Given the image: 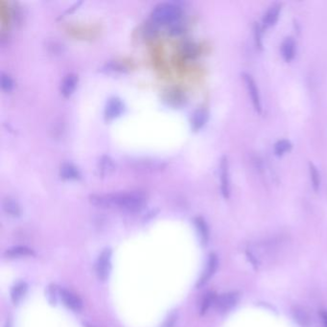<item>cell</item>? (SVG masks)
<instances>
[{"instance_id":"cell-1","label":"cell","mask_w":327,"mask_h":327,"mask_svg":"<svg viewBox=\"0 0 327 327\" xmlns=\"http://www.w3.org/2000/svg\"><path fill=\"white\" fill-rule=\"evenodd\" d=\"M91 202L106 208H118L128 212H137L145 204V197L139 192H121L108 195H93Z\"/></svg>"},{"instance_id":"cell-2","label":"cell","mask_w":327,"mask_h":327,"mask_svg":"<svg viewBox=\"0 0 327 327\" xmlns=\"http://www.w3.org/2000/svg\"><path fill=\"white\" fill-rule=\"evenodd\" d=\"M181 8L173 3H160L151 13V18L155 23L174 25L181 19Z\"/></svg>"},{"instance_id":"cell-3","label":"cell","mask_w":327,"mask_h":327,"mask_svg":"<svg viewBox=\"0 0 327 327\" xmlns=\"http://www.w3.org/2000/svg\"><path fill=\"white\" fill-rule=\"evenodd\" d=\"M242 78L244 80V83L248 90V94H249V97H250V100H251L254 110L258 113H262L263 108H262L261 96H260L259 89H258V86H257L255 80L252 77V75L249 74L248 72H243Z\"/></svg>"},{"instance_id":"cell-4","label":"cell","mask_w":327,"mask_h":327,"mask_svg":"<svg viewBox=\"0 0 327 327\" xmlns=\"http://www.w3.org/2000/svg\"><path fill=\"white\" fill-rule=\"evenodd\" d=\"M220 183L221 192L225 199L230 196V177H229V162L226 156H223L220 159Z\"/></svg>"},{"instance_id":"cell-5","label":"cell","mask_w":327,"mask_h":327,"mask_svg":"<svg viewBox=\"0 0 327 327\" xmlns=\"http://www.w3.org/2000/svg\"><path fill=\"white\" fill-rule=\"evenodd\" d=\"M112 267V250L106 248L99 256L96 263V273L99 279L106 280L110 274Z\"/></svg>"},{"instance_id":"cell-6","label":"cell","mask_w":327,"mask_h":327,"mask_svg":"<svg viewBox=\"0 0 327 327\" xmlns=\"http://www.w3.org/2000/svg\"><path fill=\"white\" fill-rule=\"evenodd\" d=\"M239 294L237 293H226L220 295L215 299V305L216 308L220 312H226L230 310L232 307H234L238 302Z\"/></svg>"},{"instance_id":"cell-7","label":"cell","mask_w":327,"mask_h":327,"mask_svg":"<svg viewBox=\"0 0 327 327\" xmlns=\"http://www.w3.org/2000/svg\"><path fill=\"white\" fill-rule=\"evenodd\" d=\"M280 11H281L280 3L275 2V3H272L271 5H270L262 18L261 24H262L263 28H268L270 26L274 25L279 18Z\"/></svg>"},{"instance_id":"cell-8","label":"cell","mask_w":327,"mask_h":327,"mask_svg":"<svg viewBox=\"0 0 327 327\" xmlns=\"http://www.w3.org/2000/svg\"><path fill=\"white\" fill-rule=\"evenodd\" d=\"M124 112V104L118 98L110 99L105 108V118L107 120H113L117 118Z\"/></svg>"},{"instance_id":"cell-9","label":"cell","mask_w":327,"mask_h":327,"mask_svg":"<svg viewBox=\"0 0 327 327\" xmlns=\"http://www.w3.org/2000/svg\"><path fill=\"white\" fill-rule=\"evenodd\" d=\"M280 51L283 59L286 62L293 61L296 53V42L292 36L284 38L280 46Z\"/></svg>"},{"instance_id":"cell-10","label":"cell","mask_w":327,"mask_h":327,"mask_svg":"<svg viewBox=\"0 0 327 327\" xmlns=\"http://www.w3.org/2000/svg\"><path fill=\"white\" fill-rule=\"evenodd\" d=\"M292 314L293 319L299 326L311 327L312 317L306 308L299 305H295L292 308Z\"/></svg>"},{"instance_id":"cell-11","label":"cell","mask_w":327,"mask_h":327,"mask_svg":"<svg viewBox=\"0 0 327 327\" xmlns=\"http://www.w3.org/2000/svg\"><path fill=\"white\" fill-rule=\"evenodd\" d=\"M61 297L65 305L73 311H80L83 308V301L77 294L68 290L61 291Z\"/></svg>"},{"instance_id":"cell-12","label":"cell","mask_w":327,"mask_h":327,"mask_svg":"<svg viewBox=\"0 0 327 327\" xmlns=\"http://www.w3.org/2000/svg\"><path fill=\"white\" fill-rule=\"evenodd\" d=\"M77 85H78V76L73 73L68 74L62 82L61 93L66 98L70 97L76 90Z\"/></svg>"},{"instance_id":"cell-13","label":"cell","mask_w":327,"mask_h":327,"mask_svg":"<svg viewBox=\"0 0 327 327\" xmlns=\"http://www.w3.org/2000/svg\"><path fill=\"white\" fill-rule=\"evenodd\" d=\"M217 267H218V258H217V255L214 254V253H211L209 255V259H208V262H207V266L205 268V271H203V275L200 278V280L198 282V285L197 286L198 287H202L206 282L208 281L211 278V276L214 274L215 271L217 270Z\"/></svg>"},{"instance_id":"cell-14","label":"cell","mask_w":327,"mask_h":327,"mask_svg":"<svg viewBox=\"0 0 327 327\" xmlns=\"http://www.w3.org/2000/svg\"><path fill=\"white\" fill-rule=\"evenodd\" d=\"M208 120V113L204 109H199L193 113L191 118L192 129L197 132L201 130Z\"/></svg>"},{"instance_id":"cell-15","label":"cell","mask_w":327,"mask_h":327,"mask_svg":"<svg viewBox=\"0 0 327 327\" xmlns=\"http://www.w3.org/2000/svg\"><path fill=\"white\" fill-rule=\"evenodd\" d=\"M61 177L68 181H75V180H79L81 175H80L79 170L75 165H73L72 163L66 162L61 167Z\"/></svg>"},{"instance_id":"cell-16","label":"cell","mask_w":327,"mask_h":327,"mask_svg":"<svg viewBox=\"0 0 327 327\" xmlns=\"http://www.w3.org/2000/svg\"><path fill=\"white\" fill-rule=\"evenodd\" d=\"M114 169H115V164L112 158L108 156H104L100 158L98 163V170H99V174L103 178L111 175Z\"/></svg>"},{"instance_id":"cell-17","label":"cell","mask_w":327,"mask_h":327,"mask_svg":"<svg viewBox=\"0 0 327 327\" xmlns=\"http://www.w3.org/2000/svg\"><path fill=\"white\" fill-rule=\"evenodd\" d=\"M3 209H4L6 214L10 215L12 217H19L22 213L20 204L18 203L17 201H15L12 198L4 199V201H3Z\"/></svg>"},{"instance_id":"cell-18","label":"cell","mask_w":327,"mask_h":327,"mask_svg":"<svg viewBox=\"0 0 327 327\" xmlns=\"http://www.w3.org/2000/svg\"><path fill=\"white\" fill-rule=\"evenodd\" d=\"M27 284L25 282H19L16 284L11 291V298L14 303H18L26 293Z\"/></svg>"},{"instance_id":"cell-19","label":"cell","mask_w":327,"mask_h":327,"mask_svg":"<svg viewBox=\"0 0 327 327\" xmlns=\"http://www.w3.org/2000/svg\"><path fill=\"white\" fill-rule=\"evenodd\" d=\"M308 168H309V175H310V180L312 182V186L315 191H317L319 189L320 181H321L319 171L317 169L316 165L311 161L308 163Z\"/></svg>"},{"instance_id":"cell-20","label":"cell","mask_w":327,"mask_h":327,"mask_svg":"<svg viewBox=\"0 0 327 327\" xmlns=\"http://www.w3.org/2000/svg\"><path fill=\"white\" fill-rule=\"evenodd\" d=\"M293 148V144L292 142L289 140V139H285V138H282V139H279L277 140L274 145H273V152L276 156H282L284 155L285 153L289 152L291 149Z\"/></svg>"},{"instance_id":"cell-21","label":"cell","mask_w":327,"mask_h":327,"mask_svg":"<svg viewBox=\"0 0 327 327\" xmlns=\"http://www.w3.org/2000/svg\"><path fill=\"white\" fill-rule=\"evenodd\" d=\"M195 225L199 231V234L201 236V240L203 244H206L208 242V237H209V231H208V226L206 225L205 221L203 220L202 217H197L195 219Z\"/></svg>"},{"instance_id":"cell-22","label":"cell","mask_w":327,"mask_h":327,"mask_svg":"<svg viewBox=\"0 0 327 327\" xmlns=\"http://www.w3.org/2000/svg\"><path fill=\"white\" fill-rule=\"evenodd\" d=\"M8 257H19V256H29L33 254V251L26 247H16L8 249L5 253Z\"/></svg>"},{"instance_id":"cell-23","label":"cell","mask_w":327,"mask_h":327,"mask_svg":"<svg viewBox=\"0 0 327 327\" xmlns=\"http://www.w3.org/2000/svg\"><path fill=\"white\" fill-rule=\"evenodd\" d=\"M263 26L259 23H254L253 24V38L256 47L262 50L263 49Z\"/></svg>"},{"instance_id":"cell-24","label":"cell","mask_w":327,"mask_h":327,"mask_svg":"<svg viewBox=\"0 0 327 327\" xmlns=\"http://www.w3.org/2000/svg\"><path fill=\"white\" fill-rule=\"evenodd\" d=\"M15 83L11 76L7 73L2 72L1 74V89L5 92H11L14 90Z\"/></svg>"},{"instance_id":"cell-25","label":"cell","mask_w":327,"mask_h":327,"mask_svg":"<svg viewBox=\"0 0 327 327\" xmlns=\"http://www.w3.org/2000/svg\"><path fill=\"white\" fill-rule=\"evenodd\" d=\"M215 299H216V296L213 293H209L206 294V296L204 297L203 299V304H202V307H201V314L203 315L206 313V311L208 310V308L210 307V305L212 303H214Z\"/></svg>"},{"instance_id":"cell-26","label":"cell","mask_w":327,"mask_h":327,"mask_svg":"<svg viewBox=\"0 0 327 327\" xmlns=\"http://www.w3.org/2000/svg\"><path fill=\"white\" fill-rule=\"evenodd\" d=\"M320 316H321V318H322V321H323V324H324V327H327L326 311H321V313H320Z\"/></svg>"},{"instance_id":"cell-27","label":"cell","mask_w":327,"mask_h":327,"mask_svg":"<svg viewBox=\"0 0 327 327\" xmlns=\"http://www.w3.org/2000/svg\"><path fill=\"white\" fill-rule=\"evenodd\" d=\"M5 327H11V324L9 322H7V324H6V326Z\"/></svg>"},{"instance_id":"cell-28","label":"cell","mask_w":327,"mask_h":327,"mask_svg":"<svg viewBox=\"0 0 327 327\" xmlns=\"http://www.w3.org/2000/svg\"><path fill=\"white\" fill-rule=\"evenodd\" d=\"M87 327H91V326H90V325H88V326H87Z\"/></svg>"}]
</instances>
